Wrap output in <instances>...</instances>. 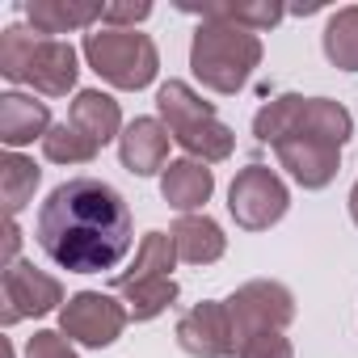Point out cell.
<instances>
[{
  "mask_svg": "<svg viewBox=\"0 0 358 358\" xmlns=\"http://www.w3.org/2000/svg\"><path fill=\"white\" fill-rule=\"evenodd\" d=\"M38 245L68 274L114 270L131 249V207L97 177H72L38 207Z\"/></svg>",
  "mask_w": 358,
  "mask_h": 358,
  "instance_id": "cell-1",
  "label": "cell"
},
{
  "mask_svg": "<svg viewBox=\"0 0 358 358\" xmlns=\"http://www.w3.org/2000/svg\"><path fill=\"white\" fill-rule=\"evenodd\" d=\"M0 76L38 89L43 97H68L76 89V47L64 38H47L26 26H9L0 34Z\"/></svg>",
  "mask_w": 358,
  "mask_h": 358,
  "instance_id": "cell-2",
  "label": "cell"
},
{
  "mask_svg": "<svg viewBox=\"0 0 358 358\" xmlns=\"http://www.w3.org/2000/svg\"><path fill=\"white\" fill-rule=\"evenodd\" d=\"M262 64V38L232 22H203L190 43V72L211 93H241Z\"/></svg>",
  "mask_w": 358,
  "mask_h": 358,
  "instance_id": "cell-3",
  "label": "cell"
},
{
  "mask_svg": "<svg viewBox=\"0 0 358 358\" xmlns=\"http://www.w3.org/2000/svg\"><path fill=\"white\" fill-rule=\"evenodd\" d=\"M253 135L270 148H278L287 139H324V143L345 148V139L354 135V118L341 101L282 93L253 114Z\"/></svg>",
  "mask_w": 358,
  "mask_h": 358,
  "instance_id": "cell-4",
  "label": "cell"
},
{
  "mask_svg": "<svg viewBox=\"0 0 358 358\" xmlns=\"http://www.w3.org/2000/svg\"><path fill=\"white\" fill-rule=\"evenodd\" d=\"M156 110H160L164 131L190 152V160L220 164V160L232 156V148H236L232 127H224L220 114H215V106L203 101L186 80L160 85V89H156Z\"/></svg>",
  "mask_w": 358,
  "mask_h": 358,
  "instance_id": "cell-5",
  "label": "cell"
},
{
  "mask_svg": "<svg viewBox=\"0 0 358 358\" xmlns=\"http://www.w3.org/2000/svg\"><path fill=\"white\" fill-rule=\"evenodd\" d=\"M85 59L89 68L114 85V89H127V93H139L156 80L160 72V55H156V43L139 30H110V26H97L93 34H85Z\"/></svg>",
  "mask_w": 358,
  "mask_h": 358,
  "instance_id": "cell-6",
  "label": "cell"
},
{
  "mask_svg": "<svg viewBox=\"0 0 358 358\" xmlns=\"http://www.w3.org/2000/svg\"><path fill=\"white\" fill-rule=\"evenodd\" d=\"M291 207V194L282 186V177L270 164H249L232 177L228 186V211L236 220V228L245 232H266L274 228Z\"/></svg>",
  "mask_w": 358,
  "mask_h": 358,
  "instance_id": "cell-7",
  "label": "cell"
},
{
  "mask_svg": "<svg viewBox=\"0 0 358 358\" xmlns=\"http://www.w3.org/2000/svg\"><path fill=\"white\" fill-rule=\"evenodd\" d=\"M224 303H228V316H232L236 345L253 333H282L295 320V295L274 278H253V282L236 287Z\"/></svg>",
  "mask_w": 358,
  "mask_h": 358,
  "instance_id": "cell-8",
  "label": "cell"
},
{
  "mask_svg": "<svg viewBox=\"0 0 358 358\" xmlns=\"http://www.w3.org/2000/svg\"><path fill=\"white\" fill-rule=\"evenodd\" d=\"M59 303H68L59 278L43 274L30 262L5 266V274H0V324H5V329H13L26 316H47Z\"/></svg>",
  "mask_w": 358,
  "mask_h": 358,
  "instance_id": "cell-9",
  "label": "cell"
},
{
  "mask_svg": "<svg viewBox=\"0 0 358 358\" xmlns=\"http://www.w3.org/2000/svg\"><path fill=\"white\" fill-rule=\"evenodd\" d=\"M131 312L122 303H114L110 295L101 291H76L64 308H59V333L68 341H80V345H93V350H106L122 337Z\"/></svg>",
  "mask_w": 358,
  "mask_h": 358,
  "instance_id": "cell-10",
  "label": "cell"
},
{
  "mask_svg": "<svg viewBox=\"0 0 358 358\" xmlns=\"http://www.w3.org/2000/svg\"><path fill=\"white\" fill-rule=\"evenodd\" d=\"M177 345L190 358H232L236 354V333H232L228 303L203 299L190 312H182V320H177Z\"/></svg>",
  "mask_w": 358,
  "mask_h": 358,
  "instance_id": "cell-11",
  "label": "cell"
},
{
  "mask_svg": "<svg viewBox=\"0 0 358 358\" xmlns=\"http://www.w3.org/2000/svg\"><path fill=\"white\" fill-rule=\"evenodd\" d=\"M274 152H278V164L295 177L303 190H324L337 177V169H341V148L324 143V139H287Z\"/></svg>",
  "mask_w": 358,
  "mask_h": 358,
  "instance_id": "cell-12",
  "label": "cell"
},
{
  "mask_svg": "<svg viewBox=\"0 0 358 358\" xmlns=\"http://www.w3.org/2000/svg\"><path fill=\"white\" fill-rule=\"evenodd\" d=\"M169 131L160 118H135L122 139H118V156H122V169L135 173V177H152V173H164L169 169Z\"/></svg>",
  "mask_w": 358,
  "mask_h": 358,
  "instance_id": "cell-13",
  "label": "cell"
},
{
  "mask_svg": "<svg viewBox=\"0 0 358 358\" xmlns=\"http://www.w3.org/2000/svg\"><path fill=\"white\" fill-rule=\"evenodd\" d=\"M215 190V173L203 164V160H169V169L160 173V194L173 211L182 215H194Z\"/></svg>",
  "mask_w": 358,
  "mask_h": 358,
  "instance_id": "cell-14",
  "label": "cell"
},
{
  "mask_svg": "<svg viewBox=\"0 0 358 358\" xmlns=\"http://www.w3.org/2000/svg\"><path fill=\"white\" fill-rule=\"evenodd\" d=\"M51 131V110L38 97L26 93H5L0 97V139L9 148H26L34 139H47Z\"/></svg>",
  "mask_w": 358,
  "mask_h": 358,
  "instance_id": "cell-15",
  "label": "cell"
},
{
  "mask_svg": "<svg viewBox=\"0 0 358 358\" xmlns=\"http://www.w3.org/2000/svg\"><path fill=\"white\" fill-rule=\"evenodd\" d=\"M169 236L177 245V257L190 262V266H211L228 249V236H224V228L211 215H182L169 228Z\"/></svg>",
  "mask_w": 358,
  "mask_h": 358,
  "instance_id": "cell-16",
  "label": "cell"
},
{
  "mask_svg": "<svg viewBox=\"0 0 358 358\" xmlns=\"http://www.w3.org/2000/svg\"><path fill=\"white\" fill-rule=\"evenodd\" d=\"M68 122H72L80 135H89L97 148H106L110 139H122V135H118V131H122V110H118V101H114L110 93H101V89H80L76 101H72Z\"/></svg>",
  "mask_w": 358,
  "mask_h": 358,
  "instance_id": "cell-17",
  "label": "cell"
},
{
  "mask_svg": "<svg viewBox=\"0 0 358 358\" xmlns=\"http://www.w3.org/2000/svg\"><path fill=\"white\" fill-rule=\"evenodd\" d=\"M30 22L38 34H68V30H85L93 22H101V5H68V0H30L26 5Z\"/></svg>",
  "mask_w": 358,
  "mask_h": 358,
  "instance_id": "cell-18",
  "label": "cell"
},
{
  "mask_svg": "<svg viewBox=\"0 0 358 358\" xmlns=\"http://www.w3.org/2000/svg\"><path fill=\"white\" fill-rule=\"evenodd\" d=\"M173 262H177L173 236H169V232H148V236L139 241V249H135V266H131V270H118V274L110 278V287L118 291V287L139 282V278H164V274L173 270Z\"/></svg>",
  "mask_w": 358,
  "mask_h": 358,
  "instance_id": "cell-19",
  "label": "cell"
},
{
  "mask_svg": "<svg viewBox=\"0 0 358 358\" xmlns=\"http://www.w3.org/2000/svg\"><path fill=\"white\" fill-rule=\"evenodd\" d=\"M186 13L203 17V22H232V26H245L253 34L270 30L282 22V5H270V0H262V5H228V0H211V5H186Z\"/></svg>",
  "mask_w": 358,
  "mask_h": 358,
  "instance_id": "cell-20",
  "label": "cell"
},
{
  "mask_svg": "<svg viewBox=\"0 0 358 358\" xmlns=\"http://www.w3.org/2000/svg\"><path fill=\"white\" fill-rule=\"evenodd\" d=\"M324 59L341 72H358V5H345L329 17L324 34H320Z\"/></svg>",
  "mask_w": 358,
  "mask_h": 358,
  "instance_id": "cell-21",
  "label": "cell"
},
{
  "mask_svg": "<svg viewBox=\"0 0 358 358\" xmlns=\"http://www.w3.org/2000/svg\"><path fill=\"white\" fill-rule=\"evenodd\" d=\"M118 295L127 299L131 320H156L169 303H177V282H173V274H164V278H139V282L118 287Z\"/></svg>",
  "mask_w": 358,
  "mask_h": 358,
  "instance_id": "cell-22",
  "label": "cell"
},
{
  "mask_svg": "<svg viewBox=\"0 0 358 358\" xmlns=\"http://www.w3.org/2000/svg\"><path fill=\"white\" fill-rule=\"evenodd\" d=\"M38 177H43V169H38L34 160H26V156H17V152H5V156H0V190H5L9 220H13V215L34 199Z\"/></svg>",
  "mask_w": 358,
  "mask_h": 358,
  "instance_id": "cell-23",
  "label": "cell"
},
{
  "mask_svg": "<svg viewBox=\"0 0 358 358\" xmlns=\"http://www.w3.org/2000/svg\"><path fill=\"white\" fill-rule=\"evenodd\" d=\"M43 152H47V160H55V164H93L101 148H97L89 135H80L72 122H55V127L47 131V139H43Z\"/></svg>",
  "mask_w": 358,
  "mask_h": 358,
  "instance_id": "cell-24",
  "label": "cell"
},
{
  "mask_svg": "<svg viewBox=\"0 0 358 358\" xmlns=\"http://www.w3.org/2000/svg\"><path fill=\"white\" fill-rule=\"evenodd\" d=\"M236 358H295V350L282 333H253L236 345Z\"/></svg>",
  "mask_w": 358,
  "mask_h": 358,
  "instance_id": "cell-25",
  "label": "cell"
},
{
  "mask_svg": "<svg viewBox=\"0 0 358 358\" xmlns=\"http://www.w3.org/2000/svg\"><path fill=\"white\" fill-rule=\"evenodd\" d=\"M26 358H76L72 341L55 329H38L30 341H26Z\"/></svg>",
  "mask_w": 358,
  "mask_h": 358,
  "instance_id": "cell-26",
  "label": "cell"
},
{
  "mask_svg": "<svg viewBox=\"0 0 358 358\" xmlns=\"http://www.w3.org/2000/svg\"><path fill=\"white\" fill-rule=\"evenodd\" d=\"M152 13V5L148 0H139V5H101V26H110V30H135V22H143Z\"/></svg>",
  "mask_w": 358,
  "mask_h": 358,
  "instance_id": "cell-27",
  "label": "cell"
},
{
  "mask_svg": "<svg viewBox=\"0 0 358 358\" xmlns=\"http://www.w3.org/2000/svg\"><path fill=\"white\" fill-rule=\"evenodd\" d=\"M17 245H22V228H17V220H9V228H5V266H13L17 257Z\"/></svg>",
  "mask_w": 358,
  "mask_h": 358,
  "instance_id": "cell-28",
  "label": "cell"
},
{
  "mask_svg": "<svg viewBox=\"0 0 358 358\" xmlns=\"http://www.w3.org/2000/svg\"><path fill=\"white\" fill-rule=\"evenodd\" d=\"M350 220L358 224V182H354V190H350Z\"/></svg>",
  "mask_w": 358,
  "mask_h": 358,
  "instance_id": "cell-29",
  "label": "cell"
}]
</instances>
